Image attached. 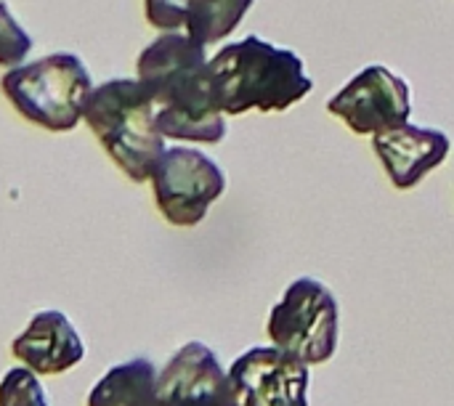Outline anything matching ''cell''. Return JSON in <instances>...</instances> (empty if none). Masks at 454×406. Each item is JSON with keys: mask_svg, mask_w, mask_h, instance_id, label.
<instances>
[{"mask_svg": "<svg viewBox=\"0 0 454 406\" xmlns=\"http://www.w3.org/2000/svg\"><path fill=\"white\" fill-rule=\"evenodd\" d=\"M136 72L154 104L157 128L165 138L197 144L223 141L226 120L213 101L205 45L189 35L165 32L141 51Z\"/></svg>", "mask_w": 454, "mask_h": 406, "instance_id": "6da1fadb", "label": "cell"}, {"mask_svg": "<svg viewBox=\"0 0 454 406\" xmlns=\"http://www.w3.org/2000/svg\"><path fill=\"white\" fill-rule=\"evenodd\" d=\"M213 101L223 114L285 112L314 90L298 53L255 35L223 45L207 61Z\"/></svg>", "mask_w": 454, "mask_h": 406, "instance_id": "7a4b0ae2", "label": "cell"}, {"mask_svg": "<svg viewBox=\"0 0 454 406\" xmlns=\"http://www.w3.org/2000/svg\"><path fill=\"white\" fill-rule=\"evenodd\" d=\"M82 120L133 183L152 178L165 154V136L157 128L154 104L138 80H109L93 88Z\"/></svg>", "mask_w": 454, "mask_h": 406, "instance_id": "3957f363", "label": "cell"}, {"mask_svg": "<svg viewBox=\"0 0 454 406\" xmlns=\"http://www.w3.org/2000/svg\"><path fill=\"white\" fill-rule=\"evenodd\" d=\"M0 88L27 122L51 133H67L82 120L93 82L80 56L51 53L40 61L11 66L0 77Z\"/></svg>", "mask_w": 454, "mask_h": 406, "instance_id": "277c9868", "label": "cell"}, {"mask_svg": "<svg viewBox=\"0 0 454 406\" xmlns=\"http://www.w3.org/2000/svg\"><path fill=\"white\" fill-rule=\"evenodd\" d=\"M269 338L309 367L330 362L338 348L335 295L311 277L295 279L269 314Z\"/></svg>", "mask_w": 454, "mask_h": 406, "instance_id": "5b68a950", "label": "cell"}, {"mask_svg": "<svg viewBox=\"0 0 454 406\" xmlns=\"http://www.w3.org/2000/svg\"><path fill=\"white\" fill-rule=\"evenodd\" d=\"M154 202L173 226H197L210 205L226 191V173L202 152L173 146L165 149L152 173Z\"/></svg>", "mask_w": 454, "mask_h": 406, "instance_id": "8992f818", "label": "cell"}, {"mask_svg": "<svg viewBox=\"0 0 454 406\" xmlns=\"http://www.w3.org/2000/svg\"><path fill=\"white\" fill-rule=\"evenodd\" d=\"M309 364L282 348L255 346L229 370V406H309Z\"/></svg>", "mask_w": 454, "mask_h": 406, "instance_id": "52a82bcc", "label": "cell"}, {"mask_svg": "<svg viewBox=\"0 0 454 406\" xmlns=\"http://www.w3.org/2000/svg\"><path fill=\"white\" fill-rule=\"evenodd\" d=\"M327 112L359 136H378L407 125L412 114L410 85L391 69L372 64L327 101Z\"/></svg>", "mask_w": 454, "mask_h": 406, "instance_id": "ba28073f", "label": "cell"}, {"mask_svg": "<svg viewBox=\"0 0 454 406\" xmlns=\"http://www.w3.org/2000/svg\"><path fill=\"white\" fill-rule=\"evenodd\" d=\"M157 396L186 406H229V372L205 343L192 340L160 370Z\"/></svg>", "mask_w": 454, "mask_h": 406, "instance_id": "9c48e42d", "label": "cell"}, {"mask_svg": "<svg viewBox=\"0 0 454 406\" xmlns=\"http://www.w3.org/2000/svg\"><path fill=\"white\" fill-rule=\"evenodd\" d=\"M11 354L19 364L43 375H61L85 359V343L67 314L40 311L21 335L13 338Z\"/></svg>", "mask_w": 454, "mask_h": 406, "instance_id": "30bf717a", "label": "cell"}, {"mask_svg": "<svg viewBox=\"0 0 454 406\" xmlns=\"http://www.w3.org/2000/svg\"><path fill=\"white\" fill-rule=\"evenodd\" d=\"M372 146L396 189L418 186L450 154L447 133L436 128H418L410 122L378 133L372 138Z\"/></svg>", "mask_w": 454, "mask_h": 406, "instance_id": "8fae6325", "label": "cell"}, {"mask_svg": "<svg viewBox=\"0 0 454 406\" xmlns=\"http://www.w3.org/2000/svg\"><path fill=\"white\" fill-rule=\"evenodd\" d=\"M157 367L141 356L114 364L96 380L85 406H152L157 399Z\"/></svg>", "mask_w": 454, "mask_h": 406, "instance_id": "7c38bea8", "label": "cell"}, {"mask_svg": "<svg viewBox=\"0 0 454 406\" xmlns=\"http://www.w3.org/2000/svg\"><path fill=\"white\" fill-rule=\"evenodd\" d=\"M250 5L253 0H192L184 21L186 35L200 45H213L239 27Z\"/></svg>", "mask_w": 454, "mask_h": 406, "instance_id": "4fadbf2b", "label": "cell"}, {"mask_svg": "<svg viewBox=\"0 0 454 406\" xmlns=\"http://www.w3.org/2000/svg\"><path fill=\"white\" fill-rule=\"evenodd\" d=\"M0 406H51L40 375L29 367H11L0 380Z\"/></svg>", "mask_w": 454, "mask_h": 406, "instance_id": "5bb4252c", "label": "cell"}, {"mask_svg": "<svg viewBox=\"0 0 454 406\" xmlns=\"http://www.w3.org/2000/svg\"><path fill=\"white\" fill-rule=\"evenodd\" d=\"M32 51V37L11 16L8 3L0 0V66H19Z\"/></svg>", "mask_w": 454, "mask_h": 406, "instance_id": "9a60e30c", "label": "cell"}, {"mask_svg": "<svg viewBox=\"0 0 454 406\" xmlns=\"http://www.w3.org/2000/svg\"><path fill=\"white\" fill-rule=\"evenodd\" d=\"M189 3L192 0H144V13L152 27H157L162 32H173V29L184 27Z\"/></svg>", "mask_w": 454, "mask_h": 406, "instance_id": "2e32d148", "label": "cell"}, {"mask_svg": "<svg viewBox=\"0 0 454 406\" xmlns=\"http://www.w3.org/2000/svg\"><path fill=\"white\" fill-rule=\"evenodd\" d=\"M152 406H186V404H178V402H170V399H160V396H157Z\"/></svg>", "mask_w": 454, "mask_h": 406, "instance_id": "e0dca14e", "label": "cell"}]
</instances>
